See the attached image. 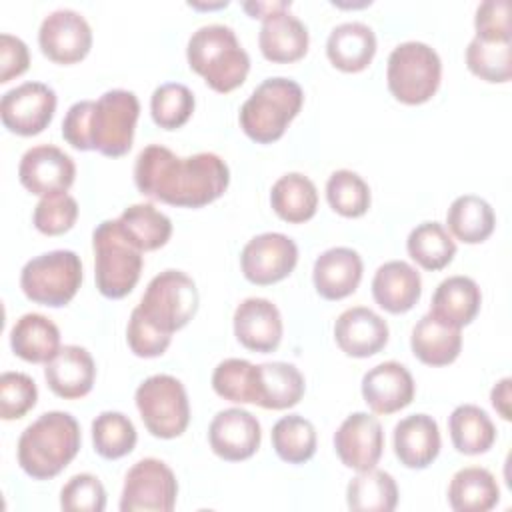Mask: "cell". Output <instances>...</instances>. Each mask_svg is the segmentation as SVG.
I'll return each mask as SVG.
<instances>
[{
  "label": "cell",
  "instance_id": "45",
  "mask_svg": "<svg viewBox=\"0 0 512 512\" xmlns=\"http://www.w3.org/2000/svg\"><path fill=\"white\" fill-rule=\"evenodd\" d=\"M36 382L24 372H2L0 376V416L2 420L22 418L36 406Z\"/></svg>",
  "mask_w": 512,
  "mask_h": 512
},
{
  "label": "cell",
  "instance_id": "27",
  "mask_svg": "<svg viewBox=\"0 0 512 512\" xmlns=\"http://www.w3.org/2000/svg\"><path fill=\"white\" fill-rule=\"evenodd\" d=\"M326 54L338 70L360 72L376 54V34L364 22H342L328 34Z\"/></svg>",
  "mask_w": 512,
  "mask_h": 512
},
{
  "label": "cell",
  "instance_id": "25",
  "mask_svg": "<svg viewBox=\"0 0 512 512\" xmlns=\"http://www.w3.org/2000/svg\"><path fill=\"white\" fill-rule=\"evenodd\" d=\"M308 28L288 10L274 12L262 20L258 34L260 52L266 60L288 64L300 60L308 52Z\"/></svg>",
  "mask_w": 512,
  "mask_h": 512
},
{
  "label": "cell",
  "instance_id": "38",
  "mask_svg": "<svg viewBox=\"0 0 512 512\" xmlns=\"http://www.w3.org/2000/svg\"><path fill=\"white\" fill-rule=\"evenodd\" d=\"M316 442L314 424L300 414L282 416L272 426V448L288 464L308 462L316 452Z\"/></svg>",
  "mask_w": 512,
  "mask_h": 512
},
{
  "label": "cell",
  "instance_id": "28",
  "mask_svg": "<svg viewBox=\"0 0 512 512\" xmlns=\"http://www.w3.org/2000/svg\"><path fill=\"white\" fill-rule=\"evenodd\" d=\"M410 346L422 364L446 366L458 358L462 350V334L460 328L444 324L428 312L412 328Z\"/></svg>",
  "mask_w": 512,
  "mask_h": 512
},
{
  "label": "cell",
  "instance_id": "51",
  "mask_svg": "<svg viewBox=\"0 0 512 512\" xmlns=\"http://www.w3.org/2000/svg\"><path fill=\"white\" fill-rule=\"evenodd\" d=\"M510 384H512V380L506 376V378H502V380L492 388V392H490V402H492L494 410H496L504 420H510V418H512V412H510V398H512V394H510Z\"/></svg>",
  "mask_w": 512,
  "mask_h": 512
},
{
  "label": "cell",
  "instance_id": "30",
  "mask_svg": "<svg viewBox=\"0 0 512 512\" xmlns=\"http://www.w3.org/2000/svg\"><path fill=\"white\" fill-rule=\"evenodd\" d=\"M500 500V488L494 474L480 466L458 470L448 486V502L456 512H486Z\"/></svg>",
  "mask_w": 512,
  "mask_h": 512
},
{
  "label": "cell",
  "instance_id": "44",
  "mask_svg": "<svg viewBox=\"0 0 512 512\" xmlns=\"http://www.w3.org/2000/svg\"><path fill=\"white\" fill-rule=\"evenodd\" d=\"M78 218V202L66 194H50L42 196L34 208L32 222L38 232L46 236H58L68 232Z\"/></svg>",
  "mask_w": 512,
  "mask_h": 512
},
{
  "label": "cell",
  "instance_id": "32",
  "mask_svg": "<svg viewBox=\"0 0 512 512\" xmlns=\"http://www.w3.org/2000/svg\"><path fill=\"white\" fill-rule=\"evenodd\" d=\"M304 396V376L288 362L258 364V406L266 410H286Z\"/></svg>",
  "mask_w": 512,
  "mask_h": 512
},
{
  "label": "cell",
  "instance_id": "49",
  "mask_svg": "<svg viewBox=\"0 0 512 512\" xmlns=\"http://www.w3.org/2000/svg\"><path fill=\"white\" fill-rule=\"evenodd\" d=\"M30 64V52L24 40L12 34H0V82L6 84L12 78L24 74Z\"/></svg>",
  "mask_w": 512,
  "mask_h": 512
},
{
  "label": "cell",
  "instance_id": "18",
  "mask_svg": "<svg viewBox=\"0 0 512 512\" xmlns=\"http://www.w3.org/2000/svg\"><path fill=\"white\" fill-rule=\"evenodd\" d=\"M414 392L412 374L394 360L376 364L362 376V396L374 414H392L406 408Z\"/></svg>",
  "mask_w": 512,
  "mask_h": 512
},
{
  "label": "cell",
  "instance_id": "13",
  "mask_svg": "<svg viewBox=\"0 0 512 512\" xmlns=\"http://www.w3.org/2000/svg\"><path fill=\"white\" fill-rule=\"evenodd\" d=\"M298 262V246L282 232H264L246 242L240 266L246 280L268 286L284 280Z\"/></svg>",
  "mask_w": 512,
  "mask_h": 512
},
{
  "label": "cell",
  "instance_id": "39",
  "mask_svg": "<svg viewBox=\"0 0 512 512\" xmlns=\"http://www.w3.org/2000/svg\"><path fill=\"white\" fill-rule=\"evenodd\" d=\"M212 388L224 400L258 404V366L242 358H226L212 372Z\"/></svg>",
  "mask_w": 512,
  "mask_h": 512
},
{
  "label": "cell",
  "instance_id": "52",
  "mask_svg": "<svg viewBox=\"0 0 512 512\" xmlns=\"http://www.w3.org/2000/svg\"><path fill=\"white\" fill-rule=\"evenodd\" d=\"M242 8L252 16V18H266L274 12H280V10H288L290 8V0H250V2H244Z\"/></svg>",
  "mask_w": 512,
  "mask_h": 512
},
{
  "label": "cell",
  "instance_id": "14",
  "mask_svg": "<svg viewBox=\"0 0 512 512\" xmlns=\"http://www.w3.org/2000/svg\"><path fill=\"white\" fill-rule=\"evenodd\" d=\"M38 44L52 62L74 64L90 52L92 28L80 12L58 8L44 16L38 28Z\"/></svg>",
  "mask_w": 512,
  "mask_h": 512
},
{
  "label": "cell",
  "instance_id": "31",
  "mask_svg": "<svg viewBox=\"0 0 512 512\" xmlns=\"http://www.w3.org/2000/svg\"><path fill=\"white\" fill-rule=\"evenodd\" d=\"M270 204L284 222L302 224L316 214L318 190L308 176L288 172L272 184Z\"/></svg>",
  "mask_w": 512,
  "mask_h": 512
},
{
  "label": "cell",
  "instance_id": "36",
  "mask_svg": "<svg viewBox=\"0 0 512 512\" xmlns=\"http://www.w3.org/2000/svg\"><path fill=\"white\" fill-rule=\"evenodd\" d=\"M346 502L348 508L356 512H392L398 504L396 480L376 468L358 472V476L348 482Z\"/></svg>",
  "mask_w": 512,
  "mask_h": 512
},
{
  "label": "cell",
  "instance_id": "21",
  "mask_svg": "<svg viewBox=\"0 0 512 512\" xmlns=\"http://www.w3.org/2000/svg\"><path fill=\"white\" fill-rule=\"evenodd\" d=\"M44 378L56 396L76 400L92 390L96 364L86 348L76 344L60 346V350L46 362Z\"/></svg>",
  "mask_w": 512,
  "mask_h": 512
},
{
  "label": "cell",
  "instance_id": "12",
  "mask_svg": "<svg viewBox=\"0 0 512 512\" xmlns=\"http://www.w3.org/2000/svg\"><path fill=\"white\" fill-rule=\"evenodd\" d=\"M56 92L44 82H24L2 94V124L18 136H36L52 122Z\"/></svg>",
  "mask_w": 512,
  "mask_h": 512
},
{
  "label": "cell",
  "instance_id": "35",
  "mask_svg": "<svg viewBox=\"0 0 512 512\" xmlns=\"http://www.w3.org/2000/svg\"><path fill=\"white\" fill-rule=\"evenodd\" d=\"M446 224L450 234L460 242L480 244L494 232L496 216L484 198L476 194H464L450 204L446 212Z\"/></svg>",
  "mask_w": 512,
  "mask_h": 512
},
{
  "label": "cell",
  "instance_id": "46",
  "mask_svg": "<svg viewBox=\"0 0 512 512\" xmlns=\"http://www.w3.org/2000/svg\"><path fill=\"white\" fill-rule=\"evenodd\" d=\"M60 506L66 512H102L106 490L94 474H76L62 486Z\"/></svg>",
  "mask_w": 512,
  "mask_h": 512
},
{
  "label": "cell",
  "instance_id": "43",
  "mask_svg": "<svg viewBox=\"0 0 512 512\" xmlns=\"http://www.w3.org/2000/svg\"><path fill=\"white\" fill-rule=\"evenodd\" d=\"M466 66L486 82H508L512 76L510 42H492L474 36L466 48Z\"/></svg>",
  "mask_w": 512,
  "mask_h": 512
},
{
  "label": "cell",
  "instance_id": "10",
  "mask_svg": "<svg viewBox=\"0 0 512 512\" xmlns=\"http://www.w3.org/2000/svg\"><path fill=\"white\" fill-rule=\"evenodd\" d=\"M134 400L144 426L156 438H176L190 422L188 394L176 376H148L136 388Z\"/></svg>",
  "mask_w": 512,
  "mask_h": 512
},
{
  "label": "cell",
  "instance_id": "17",
  "mask_svg": "<svg viewBox=\"0 0 512 512\" xmlns=\"http://www.w3.org/2000/svg\"><path fill=\"white\" fill-rule=\"evenodd\" d=\"M262 440L258 418L244 408L220 410L208 426V442L216 456L228 462L250 458Z\"/></svg>",
  "mask_w": 512,
  "mask_h": 512
},
{
  "label": "cell",
  "instance_id": "1",
  "mask_svg": "<svg viewBox=\"0 0 512 512\" xmlns=\"http://www.w3.org/2000/svg\"><path fill=\"white\" fill-rule=\"evenodd\" d=\"M228 182V164L214 152L180 158L162 144H150L134 162V184L140 194L170 206H206L224 194Z\"/></svg>",
  "mask_w": 512,
  "mask_h": 512
},
{
  "label": "cell",
  "instance_id": "19",
  "mask_svg": "<svg viewBox=\"0 0 512 512\" xmlns=\"http://www.w3.org/2000/svg\"><path fill=\"white\" fill-rule=\"evenodd\" d=\"M234 336L252 352H272L282 340V316L266 298H246L234 310Z\"/></svg>",
  "mask_w": 512,
  "mask_h": 512
},
{
  "label": "cell",
  "instance_id": "2",
  "mask_svg": "<svg viewBox=\"0 0 512 512\" xmlns=\"http://www.w3.org/2000/svg\"><path fill=\"white\" fill-rule=\"evenodd\" d=\"M80 424L62 410L40 414L18 438V464L34 480L58 476L78 454Z\"/></svg>",
  "mask_w": 512,
  "mask_h": 512
},
{
  "label": "cell",
  "instance_id": "29",
  "mask_svg": "<svg viewBox=\"0 0 512 512\" xmlns=\"http://www.w3.org/2000/svg\"><path fill=\"white\" fill-rule=\"evenodd\" d=\"M10 346L18 358L46 364L60 350V330L44 314L28 312L14 322L10 330Z\"/></svg>",
  "mask_w": 512,
  "mask_h": 512
},
{
  "label": "cell",
  "instance_id": "24",
  "mask_svg": "<svg viewBox=\"0 0 512 512\" xmlns=\"http://www.w3.org/2000/svg\"><path fill=\"white\" fill-rule=\"evenodd\" d=\"M422 280L414 266L404 260H390L378 266L372 278V296L390 314H404L420 300Z\"/></svg>",
  "mask_w": 512,
  "mask_h": 512
},
{
  "label": "cell",
  "instance_id": "53",
  "mask_svg": "<svg viewBox=\"0 0 512 512\" xmlns=\"http://www.w3.org/2000/svg\"><path fill=\"white\" fill-rule=\"evenodd\" d=\"M190 6L194 8H220V6H228V2H218V4H196V2H190Z\"/></svg>",
  "mask_w": 512,
  "mask_h": 512
},
{
  "label": "cell",
  "instance_id": "23",
  "mask_svg": "<svg viewBox=\"0 0 512 512\" xmlns=\"http://www.w3.org/2000/svg\"><path fill=\"white\" fill-rule=\"evenodd\" d=\"M440 452L438 422L428 414H410L394 426V454L406 468L422 470Z\"/></svg>",
  "mask_w": 512,
  "mask_h": 512
},
{
  "label": "cell",
  "instance_id": "26",
  "mask_svg": "<svg viewBox=\"0 0 512 512\" xmlns=\"http://www.w3.org/2000/svg\"><path fill=\"white\" fill-rule=\"evenodd\" d=\"M480 304L482 294L478 284L468 276L456 274L444 278L436 286L430 302V314L444 324L462 328L476 318V314L480 312Z\"/></svg>",
  "mask_w": 512,
  "mask_h": 512
},
{
  "label": "cell",
  "instance_id": "16",
  "mask_svg": "<svg viewBox=\"0 0 512 512\" xmlns=\"http://www.w3.org/2000/svg\"><path fill=\"white\" fill-rule=\"evenodd\" d=\"M334 448L340 462L356 472L376 468L384 450V432L378 418L368 412L346 416L334 434Z\"/></svg>",
  "mask_w": 512,
  "mask_h": 512
},
{
  "label": "cell",
  "instance_id": "15",
  "mask_svg": "<svg viewBox=\"0 0 512 512\" xmlns=\"http://www.w3.org/2000/svg\"><path fill=\"white\" fill-rule=\"evenodd\" d=\"M76 176L74 160L52 144H38L28 148L18 164L20 184L38 196L66 192Z\"/></svg>",
  "mask_w": 512,
  "mask_h": 512
},
{
  "label": "cell",
  "instance_id": "22",
  "mask_svg": "<svg viewBox=\"0 0 512 512\" xmlns=\"http://www.w3.org/2000/svg\"><path fill=\"white\" fill-rule=\"evenodd\" d=\"M312 280L322 298L342 300L354 294L362 280V258L346 246L328 248L316 258Z\"/></svg>",
  "mask_w": 512,
  "mask_h": 512
},
{
  "label": "cell",
  "instance_id": "48",
  "mask_svg": "<svg viewBox=\"0 0 512 512\" xmlns=\"http://www.w3.org/2000/svg\"><path fill=\"white\" fill-rule=\"evenodd\" d=\"M476 36L492 42H510V4L508 0H484L474 16Z\"/></svg>",
  "mask_w": 512,
  "mask_h": 512
},
{
  "label": "cell",
  "instance_id": "3",
  "mask_svg": "<svg viewBox=\"0 0 512 512\" xmlns=\"http://www.w3.org/2000/svg\"><path fill=\"white\" fill-rule=\"evenodd\" d=\"M186 58L190 68L204 82L220 92H232L242 86L250 70V56L226 24H204L188 38Z\"/></svg>",
  "mask_w": 512,
  "mask_h": 512
},
{
  "label": "cell",
  "instance_id": "40",
  "mask_svg": "<svg viewBox=\"0 0 512 512\" xmlns=\"http://www.w3.org/2000/svg\"><path fill=\"white\" fill-rule=\"evenodd\" d=\"M136 440V428L132 420L122 412L106 410L92 420L94 450L106 460H118L130 454L136 446Z\"/></svg>",
  "mask_w": 512,
  "mask_h": 512
},
{
  "label": "cell",
  "instance_id": "34",
  "mask_svg": "<svg viewBox=\"0 0 512 512\" xmlns=\"http://www.w3.org/2000/svg\"><path fill=\"white\" fill-rule=\"evenodd\" d=\"M116 220L126 240L142 252L158 250L172 236L170 218L152 204H132Z\"/></svg>",
  "mask_w": 512,
  "mask_h": 512
},
{
  "label": "cell",
  "instance_id": "37",
  "mask_svg": "<svg viewBox=\"0 0 512 512\" xmlns=\"http://www.w3.org/2000/svg\"><path fill=\"white\" fill-rule=\"evenodd\" d=\"M406 250L410 258L424 270H442L454 258L456 242L440 222L432 220L410 230Z\"/></svg>",
  "mask_w": 512,
  "mask_h": 512
},
{
  "label": "cell",
  "instance_id": "33",
  "mask_svg": "<svg viewBox=\"0 0 512 512\" xmlns=\"http://www.w3.org/2000/svg\"><path fill=\"white\" fill-rule=\"evenodd\" d=\"M448 430L454 448L468 456L488 452L496 440L494 422L486 410L476 404L456 406L448 418Z\"/></svg>",
  "mask_w": 512,
  "mask_h": 512
},
{
  "label": "cell",
  "instance_id": "41",
  "mask_svg": "<svg viewBox=\"0 0 512 512\" xmlns=\"http://www.w3.org/2000/svg\"><path fill=\"white\" fill-rule=\"evenodd\" d=\"M326 198L334 212L346 218H358L370 208V188L364 178L352 170H336L326 182Z\"/></svg>",
  "mask_w": 512,
  "mask_h": 512
},
{
  "label": "cell",
  "instance_id": "11",
  "mask_svg": "<svg viewBox=\"0 0 512 512\" xmlns=\"http://www.w3.org/2000/svg\"><path fill=\"white\" fill-rule=\"evenodd\" d=\"M178 482L168 464L158 458L138 460L124 478L122 512H170L176 506Z\"/></svg>",
  "mask_w": 512,
  "mask_h": 512
},
{
  "label": "cell",
  "instance_id": "6",
  "mask_svg": "<svg viewBox=\"0 0 512 512\" xmlns=\"http://www.w3.org/2000/svg\"><path fill=\"white\" fill-rule=\"evenodd\" d=\"M442 78V62L438 52L418 40L398 44L386 66V82L390 94L402 104H424L428 102Z\"/></svg>",
  "mask_w": 512,
  "mask_h": 512
},
{
  "label": "cell",
  "instance_id": "7",
  "mask_svg": "<svg viewBox=\"0 0 512 512\" xmlns=\"http://www.w3.org/2000/svg\"><path fill=\"white\" fill-rule=\"evenodd\" d=\"M82 284V262L72 250H50L28 260L20 272V288L28 300L60 308Z\"/></svg>",
  "mask_w": 512,
  "mask_h": 512
},
{
  "label": "cell",
  "instance_id": "42",
  "mask_svg": "<svg viewBox=\"0 0 512 512\" xmlns=\"http://www.w3.org/2000/svg\"><path fill=\"white\" fill-rule=\"evenodd\" d=\"M194 104L196 100L188 86L178 82H166L152 92L150 114L160 128L176 130L190 120Z\"/></svg>",
  "mask_w": 512,
  "mask_h": 512
},
{
  "label": "cell",
  "instance_id": "47",
  "mask_svg": "<svg viewBox=\"0 0 512 512\" xmlns=\"http://www.w3.org/2000/svg\"><path fill=\"white\" fill-rule=\"evenodd\" d=\"M170 334L158 330L152 322L146 320V316L134 308L128 320L126 328V340L130 350L140 358H156L166 352L170 346Z\"/></svg>",
  "mask_w": 512,
  "mask_h": 512
},
{
  "label": "cell",
  "instance_id": "4",
  "mask_svg": "<svg viewBox=\"0 0 512 512\" xmlns=\"http://www.w3.org/2000/svg\"><path fill=\"white\" fill-rule=\"evenodd\" d=\"M302 104L304 92L298 82L284 76L266 78L242 104L240 128L258 144L276 142L298 116Z\"/></svg>",
  "mask_w": 512,
  "mask_h": 512
},
{
  "label": "cell",
  "instance_id": "50",
  "mask_svg": "<svg viewBox=\"0 0 512 512\" xmlns=\"http://www.w3.org/2000/svg\"><path fill=\"white\" fill-rule=\"evenodd\" d=\"M94 100H80L74 102L64 120H62V136L64 140L76 148V150H90V142H88V118H90V110H92Z\"/></svg>",
  "mask_w": 512,
  "mask_h": 512
},
{
  "label": "cell",
  "instance_id": "5",
  "mask_svg": "<svg viewBox=\"0 0 512 512\" xmlns=\"http://www.w3.org/2000/svg\"><path fill=\"white\" fill-rule=\"evenodd\" d=\"M94 278L102 296L118 300L130 294L142 272V250L122 234L118 220H104L92 232Z\"/></svg>",
  "mask_w": 512,
  "mask_h": 512
},
{
  "label": "cell",
  "instance_id": "20",
  "mask_svg": "<svg viewBox=\"0 0 512 512\" xmlns=\"http://www.w3.org/2000/svg\"><path fill=\"white\" fill-rule=\"evenodd\" d=\"M334 338L340 350L354 358H368L388 342V324L366 306L346 308L334 322Z\"/></svg>",
  "mask_w": 512,
  "mask_h": 512
},
{
  "label": "cell",
  "instance_id": "9",
  "mask_svg": "<svg viewBox=\"0 0 512 512\" xmlns=\"http://www.w3.org/2000/svg\"><path fill=\"white\" fill-rule=\"evenodd\" d=\"M198 288L182 270H164L156 274L136 306L148 322L166 334L184 328L198 310Z\"/></svg>",
  "mask_w": 512,
  "mask_h": 512
},
{
  "label": "cell",
  "instance_id": "8",
  "mask_svg": "<svg viewBox=\"0 0 512 512\" xmlns=\"http://www.w3.org/2000/svg\"><path fill=\"white\" fill-rule=\"evenodd\" d=\"M140 102L132 90L114 88L94 100L88 118L90 150L104 156H124L134 142Z\"/></svg>",
  "mask_w": 512,
  "mask_h": 512
}]
</instances>
